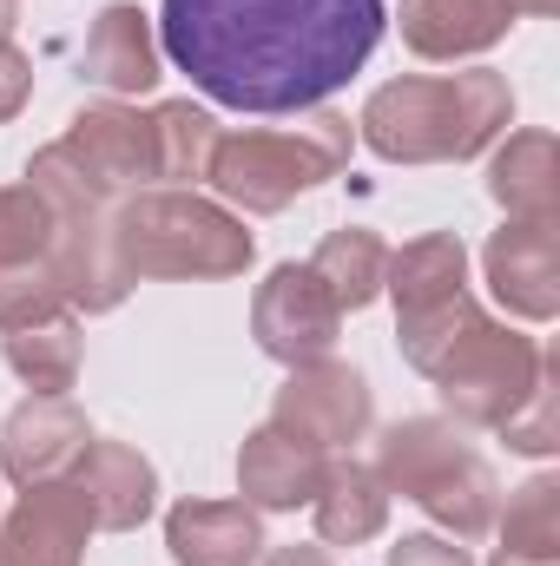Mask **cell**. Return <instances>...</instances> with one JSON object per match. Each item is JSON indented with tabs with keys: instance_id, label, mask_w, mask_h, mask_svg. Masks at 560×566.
<instances>
[{
	"instance_id": "1",
	"label": "cell",
	"mask_w": 560,
	"mask_h": 566,
	"mask_svg": "<svg viewBox=\"0 0 560 566\" xmlns=\"http://www.w3.org/2000/svg\"><path fill=\"white\" fill-rule=\"evenodd\" d=\"M383 0H165L158 46L231 113H303L383 40Z\"/></svg>"
},
{
	"instance_id": "2",
	"label": "cell",
	"mask_w": 560,
	"mask_h": 566,
	"mask_svg": "<svg viewBox=\"0 0 560 566\" xmlns=\"http://www.w3.org/2000/svg\"><path fill=\"white\" fill-rule=\"evenodd\" d=\"M515 119V93L501 73H435V80H390L363 106V145L396 165H442L475 158Z\"/></svg>"
},
{
	"instance_id": "3",
	"label": "cell",
	"mask_w": 560,
	"mask_h": 566,
	"mask_svg": "<svg viewBox=\"0 0 560 566\" xmlns=\"http://www.w3.org/2000/svg\"><path fill=\"white\" fill-rule=\"evenodd\" d=\"M113 244L133 277H238L251 264V231L191 191H133L113 211Z\"/></svg>"
},
{
	"instance_id": "4",
	"label": "cell",
	"mask_w": 560,
	"mask_h": 566,
	"mask_svg": "<svg viewBox=\"0 0 560 566\" xmlns=\"http://www.w3.org/2000/svg\"><path fill=\"white\" fill-rule=\"evenodd\" d=\"M343 158H350V119L310 113V119L271 126V133H218L205 185L245 211H283L297 191L336 178Z\"/></svg>"
},
{
	"instance_id": "5",
	"label": "cell",
	"mask_w": 560,
	"mask_h": 566,
	"mask_svg": "<svg viewBox=\"0 0 560 566\" xmlns=\"http://www.w3.org/2000/svg\"><path fill=\"white\" fill-rule=\"evenodd\" d=\"M376 481L390 494H409L428 507L442 527H455V541H475L495 527V468L455 434L448 422H403L383 434L376 448Z\"/></svg>"
},
{
	"instance_id": "6",
	"label": "cell",
	"mask_w": 560,
	"mask_h": 566,
	"mask_svg": "<svg viewBox=\"0 0 560 566\" xmlns=\"http://www.w3.org/2000/svg\"><path fill=\"white\" fill-rule=\"evenodd\" d=\"M541 369H548V349L535 343V336H521V329H501V323H475L448 356H442V369L428 376L435 389H442V402L462 416V422L475 428H501L528 396H535V382H541Z\"/></svg>"
},
{
	"instance_id": "7",
	"label": "cell",
	"mask_w": 560,
	"mask_h": 566,
	"mask_svg": "<svg viewBox=\"0 0 560 566\" xmlns=\"http://www.w3.org/2000/svg\"><path fill=\"white\" fill-rule=\"evenodd\" d=\"M40 158H53L80 191H93L100 205L133 198L139 185L158 178V139H152V113L133 106H86L73 119L66 139H53Z\"/></svg>"
},
{
	"instance_id": "8",
	"label": "cell",
	"mask_w": 560,
	"mask_h": 566,
	"mask_svg": "<svg viewBox=\"0 0 560 566\" xmlns=\"http://www.w3.org/2000/svg\"><path fill=\"white\" fill-rule=\"evenodd\" d=\"M336 323H343V310H336V296L323 290V277L310 264H278L265 277V290H258V303H251L258 349L290 363V369L297 363H323L330 343H336Z\"/></svg>"
},
{
	"instance_id": "9",
	"label": "cell",
	"mask_w": 560,
	"mask_h": 566,
	"mask_svg": "<svg viewBox=\"0 0 560 566\" xmlns=\"http://www.w3.org/2000/svg\"><path fill=\"white\" fill-rule=\"evenodd\" d=\"M278 428H290L310 448H343L370 428V389L343 363H297L290 382L278 389Z\"/></svg>"
},
{
	"instance_id": "10",
	"label": "cell",
	"mask_w": 560,
	"mask_h": 566,
	"mask_svg": "<svg viewBox=\"0 0 560 566\" xmlns=\"http://www.w3.org/2000/svg\"><path fill=\"white\" fill-rule=\"evenodd\" d=\"M86 441H93V428L66 396H27L0 428V468L13 488H46L86 454Z\"/></svg>"
},
{
	"instance_id": "11",
	"label": "cell",
	"mask_w": 560,
	"mask_h": 566,
	"mask_svg": "<svg viewBox=\"0 0 560 566\" xmlns=\"http://www.w3.org/2000/svg\"><path fill=\"white\" fill-rule=\"evenodd\" d=\"M488 283L495 296L528 316V323H548L560 310V231L554 218H515L488 238Z\"/></svg>"
},
{
	"instance_id": "12",
	"label": "cell",
	"mask_w": 560,
	"mask_h": 566,
	"mask_svg": "<svg viewBox=\"0 0 560 566\" xmlns=\"http://www.w3.org/2000/svg\"><path fill=\"white\" fill-rule=\"evenodd\" d=\"M86 534H93V514L73 494V481L27 488V501L0 527V566H80Z\"/></svg>"
},
{
	"instance_id": "13",
	"label": "cell",
	"mask_w": 560,
	"mask_h": 566,
	"mask_svg": "<svg viewBox=\"0 0 560 566\" xmlns=\"http://www.w3.org/2000/svg\"><path fill=\"white\" fill-rule=\"evenodd\" d=\"M73 494L86 501L93 527L126 534V527H139L145 514H152L158 481H152V461H145L139 448H126V441H86V454L73 461Z\"/></svg>"
},
{
	"instance_id": "14",
	"label": "cell",
	"mask_w": 560,
	"mask_h": 566,
	"mask_svg": "<svg viewBox=\"0 0 560 566\" xmlns=\"http://www.w3.org/2000/svg\"><path fill=\"white\" fill-rule=\"evenodd\" d=\"M521 20V0H403V40L422 60L488 53Z\"/></svg>"
},
{
	"instance_id": "15",
	"label": "cell",
	"mask_w": 560,
	"mask_h": 566,
	"mask_svg": "<svg viewBox=\"0 0 560 566\" xmlns=\"http://www.w3.org/2000/svg\"><path fill=\"white\" fill-rule=\"evenodd\" d=\"M323 468H330L323 448H310V441H297L290 428L265 422L245 441V454H238V488H245V501H258V507H303V501H317Z\"/></svg>"
},
{
	"instance_id": "16",
	"label": "cell",
	"mask_w": 560,
	"mask_h": 566,
	"mask_svg": "<svg viewBox=\"0 0 560 566\" xmlns=\"http://www.w3.org/2000/svg\"><path fill=\"white\" fill-rule=\"evenodd\" d=\"M165 547L178 566H251L265 534L245 501H185L165 521Z\"/></svg>"
},
{
	"instance_id": "17",
	"label": "cell",
	"mask_w": 560,
	"mask_h": 566,
	"mask_svg": "<svg viewBox=\"0 0 560 566\" xmlns=\"http://www.w3.org/2000/svg\"><path fill=\"white\" fill-rule=\"evenodd\" d=\"M80 73L100 80L106 93H152L158 86V40L145 27L139 7H106L86 33V53H80Z\"/></svg>"
},
{
	"instance_id": "18",
	"label": "cell",
	"mask_w": 560,
	"mask_h": 566,
	"mask_svg": "<svg viewBox=\"0 0 560 566\" xmlns=\"http://www.w3.org/2000/svg\"><path fill=\"white\" fill-rule=\"evenodd\" d=\"M383 290L396 296V316H428L455 296H468V251L455 231H428L416 244H403L383 271Z\"/></svg>"
},
{
	"instance_id": "19",
	"label": "cell",
	"mask_w": 560,
	"mask_h": 566,
	"mask_svg": "<svg viewBox=\"0 0 560 566\" xmlns=\"http://www.w3.org/2000/svg\"><path fill=\"white\" fill-rule=\"evenodd\" d=\"M488 191L508 218H554L560 211V145L554 133H508L488 165Z\"/></svg>"
},
{
	"instance_id": "20",
	"label": "cell",
	"mask_w": 560,
	"mask_h": 566,
	"mask_svg": "<svg viewBox=\"0 0 560 566\" xmlns=\"http://www.w3.org/2000/svg\"><path fill=\"white\" fill-rule=\"evenodd\" d=\"M310 507H317V534H323V541L363 547V541H376L383 521H390V488L376 481V468L343 461V468H323V488H317Z\"/></svg>"
},
{
	"instance_id": "21",
	"label": "cell",
	"mask_w": 560,
	"mask_h": 566,
	"mask_svg": "<svg viewBox=\"0 0 560 566\" xmlns=\"http://www.w3.org/2000/svg\"><path fill=\"white\" fill-rule=\"evenodd\" d=\"M7 363H13V376L33 396H66L73 376H80V323L60 310V316H40V323L7 329Z\"/></svg>"
},
{
	"instance_id": "22",
	"label": "cell",
	"mask_w": 560,
	"mask_h": 566,
	"mask_svg": "<svg viewBox=\"0 0 560 566\" xmlns=\"http://www.w3.org/2000/svg\"><path fill=\"white\" fill-rule=\"evenodd\" d=\"M310 271H317L323 290L336 296V310H363V303H376V290H383L390 251H383L376 231H330V238L317 244Z\"/></svg>"
},
{
	"instance_id": "23",
	"label": "cell",
	"mask_w": 560,
	"mask_h": 566,
	"mask_svg": "<svg viewBox=\"0 0 560 566\" xmlns=\"http://www.w3.org/2000/svg\"><path fill=\"white\" fill-rule=\"evenodd\" d=\"M501 560H528V566H554L560 560V481L535 474L501 521Z\"/></svg>"
},
{
	"instance_id": "24",
	"label": "cell",
	"mask_w": 560,
	"mask_h": 566,
	"mask_svg": "<svg viewBox=\"0 0 560 566\" xmlns=\"http://www.w3.org/2000/svg\"><path fill=\"white\" fill-rule=\"evenodd\" d=\"M152 139H158V178L165 185H198L205 165H211V145H218V126L205 106L191 99H165L152 113Z\"/></svg>"
},
{
	"instance_id": "25",
	"label": "cell",
	"mask_w": 560,
	"mask_h": 566,
	"mask_svg": "<svg viewBox=\"0 0 560 566\" xmlns=\"http://www.w3.org/2000/svg\"><path fill=\"white\" fill-rule=\"evenodd\" d=\"M554 356H548V369H541V382H535V396L501 422L508 434V448H521V454H554L560 448V416H554Z\"/></svg>"
},
{
	"instance_id": "26",
	"label": "cell",
	"mask_w": 560,
	"mask_h": 566,
	"mask_svg": "<svg viewBox=\"0 0 560 566\" xmlns=\"http://www.w3.org/2000/svg\"><path fill=\"white\" fill-rule=\"evenodd\" d=\"M27 93H33V66H27V53H13L0 40V126L27 106Z\"/></svg>"
},
{
	"instance_id": "27",
	"label": "cell",
	"mask_w": 560,
	"mask_h": 566,
	"mask_svg": "<svg viewBox=\"0 0 560 566\" xmlns=\"http://www.w3.org/2000/svg\"><path fill=\"white\" fill-rule=\"evenodd\" d=\"M390 566H468V554L455 547V541H435V534H416V541H403Z\"/></svg>"
},
{
	"instance_id": "28",
	"label": "cell",
	"mask_w": 560,
	"mask_h": 566,
	"mask_svg": "<svg viewBox=\"0 0 560 566\" xmlns=\"http://www.w3.org/2000/svg\"><path fill=\"white\" fill-rule=\"evenodd\" d=\"M265 566H330V554L323 547H278Z\"/></svg>"
},
{
	"instance_id": "29",
	"label": "cell",
	"mask_w": 560,
	"mask_h": 566,
	"mask_svg": "<svg viewBox=\"0 0 560 566\" xmlns=\"http://www.w3.org/2000/svg\"><path fill=\"white\" fill-rule=\"evenodd\" d=\"M13 33V0H0V40Z\"/></svg>"
}]
</instances>
